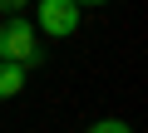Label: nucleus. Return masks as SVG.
I'll list each match as a JSON object with an SVG mask.
<instances>
[{"mask_svg":"<svg viewBox=\"0 0 148 133\" xmlns=\"http://www.w3.org/2000/svg\"><path fill=\"white\" fill-rule=\"evenodd\" d=\"M0 64H15V69H30L40 64V35L25 15H5L0 20Z\"/></svg>","mask_w":148,"mask_h":133,"instance_id":"nucleus-1","label":"nucleus"},{"mask_svg":"<svg viewBox=\"0 0 148 133\" xmlns=\"http://www.w3.org/2000/svg\"><path fill=\"white\" fill-rule=\"evenodd\" d=\"M40 30L49 40H64L79 30V5L74 0H40Z\"/></svg>","mask_w":148,"mask_h":133,"instance_id":"nucleus-2","label":"nucleus"},{"mask_svg":"<svg viewBox=\"0 0 148 133\" xmlns=\"http://www.w3.org/2000/svg\"><path fill=\"white\" fill-rule=\"evenodd\" d=\"M25 89V69H15V64H0V99H15Z\"/></svg>","mask_w":148,"mask_h":133,"instance_id":"nucleus-3","label":"nucleus"},{"mask_svg":"<svg viewBox=\"0 0 148 133\" xmlns=\"http://www.w3.org/2000/svg\"><path fill=\"white\" fill-rule=\"evenodd\" d=\"M84 133H133V128H128L123 118H99V123H89Z\"/></svg>","mask_w":148,"mask_h":133,"instance_id":"nucleus-4","label":"nucleus"},{"mask_svg":"<svg viewBox=\"0 0 148 133\" xmlns=\"http://www.w3.org/2000/svg\"><path fill=\"white\" fill-rule=\"evenodd\" d=\"M0 10H10V15H20V10H25V0H0Z\"/></svg>","mask_w":148,"mask_h":133,"instance_id":"nucleus-5","label":"nucleus"},{"mask_svg":"<svg viewBox=\"0 0 148 133\" xmlns=\"http://www.w3.org/2000/svg\"><path fill=\"white\" fill-rule=\"evenodd\" d=\"M74 5H109V0H74Z\"/></svg>","mask_w":148,"mask_h":133,"instance_id":"nucleus-6","label":"nucleus"}]
</instances>
